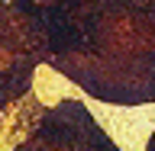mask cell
<instances>
[{
    "label": "cell",
    "instance_id": "6da1fadb",
    "mask_svg": "<svg viewBox=\"0 0 155 151\" xmlns=\"http://www.w3.org/2000/svg\"><path fill=\"white\" fill-rule=\"evenodd\" d=\"M149 151H155V142H152V148H149Z\"/></svg>",
    "mask_w": 155,
    "mask_h": 151
}]
</instances>
